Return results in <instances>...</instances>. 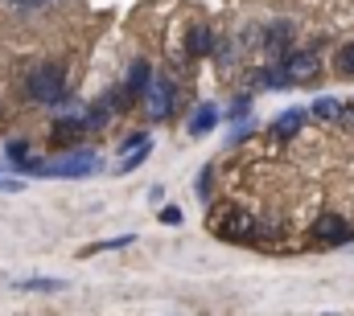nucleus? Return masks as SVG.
Returning <instances> with one entry per match:
<instances>
[{
	"instance_id": "1",
	"label": "nucleus",
	"mask_w": 354,
	"mask_h": 316,
	"mask_svg": "<svg viewBox=\"0 0 354 316\" xmlns=\"http://www.w3.org/2000/svg\"><path fill=\"white\" fill-rule=\"evenodd\" d=\"M21 90L37 107H62L71 99L66 95V66L62 62H37V66H29L25 79H21Z\"/></svg>"
},
{
	"instance_id": "2",
	"label": "nucleus",
	"mask_w": 354,
	"mask_h": 316,
	"mask_svg": "<svg viewBox=\"0 0 354 316\" xmlns=\"http://www.w3.org/2000/svg\"><path fill=\"white\" fill-rule=\"evenodd\" d=\"M206 226H210V235L223 238V242H252L256 230H260V218H256L252 210H243V206L218 201V206H210Z\"/></svg>"
},
{
	"instance_id": "3",
	"label": "nucleus",
	"mask_w": 354,
	"mask_h": 316,
	"mask_svg": "<svg viewBox=\"0 0 354 316\" xmlns=\"http://www.w3.org/2000/svg\"><path fill=\"white\" fill-rule=\"evenodd\" d=\"M103 164H99V152L91 148H75V152H62L58 160H41L37 177H58V181H83V177H95Z\"/></svg>"
},
{
	"instance_id": "4",
	"label": "nucleus",
	"mask_w": 354,
	"mask_h": 316,
	"mask_svg": "<svg viewBox=\"0 0 354 316\" xmlns=\"http://www.w3.org/2000/svg\"><path fill=\"white\" fill-rule=\"evenodd\" d=\"M280 62V70H284V82L288 86H309V82H317L322 75V58H317V50H288L284 58H276Z\"/></svg>"
},
{
	"instance_id": "5",
	"label": "nucleus",
	"mask_w": 354,
	"mask_h": 316,
	"mask_svg": "<svg viewBox=\"0 0 354 316\" xmlns=\"http://www.w3.org/2000/svg\"><path fill=\"white\" fill-rule=\"evenodd\" d=\"M145 99H149V115L153 119H174L177 111V86L169 75H153V82H149V90H145Z\"/></svg>"
},
{
	"instance_id": "6",
	"label": "nucleus",
	"mask_w": 354,
	"mask_h": 316,
	"mask_svg": "<svg viewBox=\"0 0 354 316\" xmlns=\"http://www.w3.org/2000/svg\"><path fill=\"white\" fill-rule=\"evenodd\" d=\"M313 238L326 242V246H346V242H354V226L342 214H322L313 222Z\"/></svg>"
},
{
	"instance_id": "7",
	"label": "nucleus",
	"mask_w": 354,
	"mask_h": 316,
	"mask_svg": "<svg viewBox=\"0 0 354 316\" xmlns=\"http://www.w3.org/2000/svg\"><path fill=\"white\" fill-rule=\"evenodd\" d=\"M83 136H87L83 111H75V115H62V119H54V128H50V148H75Z\"/></svg>"
},
{
	"instance_id": "8",
	"label": "nucleus",
	"mask_w": 354,
	"mask_h": 316,
	"mask_svg": "<svg viewBox=\"0 0 354 316\" xmlns=\"http://www.w3.org/2000/svg\"><path fill=\"white\" fill-rule=\"evenodd\" d=\"M264 50H268V58L276 62V58H284L288 50H292V25L288 21H276L272 29L264 33Z\"/></svg>"
},
{
	"instance_id": "9",
	"label": "nucleus",
	"mask_w": 354,
	"mask_h": 316,
	"mask_svg": "<svg viewBox=\"0 0 354 316\" xmlns=\"http://www.w3.org/2000/svg\"><path fill=\"white\" fill-rule=\"evenodd\" d=\"M17 292H29V296H54V292H66V279H54V275H29V279H12Z\"/></svg>"
},
{
	"instance_id": "10",
	"label": "nucleus",
	"mask_w": 354,
	"mask_h": 316,
	"mask_svg": "<svg viewBox=\"0 0 354 316\" xmlns=\"http://www.w3.org/2000/svg\"><path fill=\"white\" fill-rule=\"evenodd\" d=\"M185 50H189V58H206V54L214 50V33H210L206 25H194V29L185 33Z\"/></svg>"
},
{
	"instance_id": "11",
	"label": "nucleus",
	"mask_w": 354,
	"mask_h": 316,
	"mask_svg": "<svg viewBox=\"0 0 354 316\" xmlns=\"http://www.w3.org/2000/svg\"><path fill=\"white\" fill-rule=\"evenodd\" d=\"M214 124H218V107L214 103H198L194 115H189V136H206Z\"/></svg>"
},
{
	"instance_id": "12",
	"label": "nucleus",
	"mask_w": 354,
	"mask_h": 316,
	"mask_svg": "<svg viewBox=\"0 0 354 316\" xmlns=\"http://www.w3.org/2000/svg\"><path fill=\"white\" fill-rule=\"evenodd\" d=\"M301 124H305V107H288V111H280V115L272 119V132L288 140V136H297V132H301Z\"/></svg>"
},
{
	"instance_id": "13",
	"label": "nucleus",
	"mask_w": 354,
	"mask_h": 316,
	"mask_svg": "<svg viewBox=\"0 0 354 316\" xmlns=\"http://www.w3.org/2000/svg\"><path fill=\"white\" fill-rule=\"evenodd\" d=\"M149 82H153V66H149V62H132V70H128L124 86H128L132 95H145V90H149Z\"/></svg>"
},
{
	"instance_id": "14",
	"label": "nucleus",
	"mask_w": 354,
	"mask_h": 316,
	"mask_svg": "<svg viewBox=\"0 0 354 316\" xmlns=\"http://www.w3.org/2000/svg\"><path fill=\"white\" fill-rule=\"evenodd\" d=\"M322 124H338V111H342V103L338 99H330V95H322V99H313V107H309Z\"/></svg>"
},
{
	"instance_id": "15",
	"label": "nucleus",
	"mask_w": 354,
	"mask_h": 316,
	"mask_svg": "<svg viewBox=\"0 0 354 316\" xmlns=\"http://www.w3.org/2000/svg\"><path fill=\"white\" fill-rule=\"evenodd\" d=\"M149 152H153V148H149V140H145V144H136V148H128V152H124V160H120V168H115V172H136V168H140V164L149 160Z\"/></svg>"
},
{
	"instance_id": "16",
	"label": "nucleus",
	"mask_w": 354,
	"mask_h": 316,
	"mask_svg": "<svg viewBox=\"0 0 354 316\" xmlns=\"http://www.w3.org/2000/svg\"><path fill=\"white\" fill-rule=\"evenodd\" d=\"M136 242V235H115V238H103V242H95V246H87L83 255H103V250H124V246H132Z\"/></svg>"
},
{
	"instance_id": "17",
	"label": "nucleus",
	"mask_w": 354,
	"mask_h": 316,
	"mask_svg": "<svg viewBox=\"0 0 354 316\" xmlns=\"http://www.w3.org/2000/svg\"><path fill=\"white\" fill-rule=\"evenodd\" d=\"M334 66H338V75H342V79H354V41L338 46V54H334Z\"/></svg>"
},
{
	"instance_id": "18",
	"label": "nucleus",
	"mask_w": 354,
	"mask_h": 316,
	"mask_svg": "<svg viewBox=\"0 0 354 316\" xmlns=\"http://www.w3.org/2000/svg\"><path fill=\"white\" fill-rule=\"evenodd\" d=\"M4 157H8V164L12 160H25L29 157V140H21V136L17 140H4Z\"/></svg>"
},
{
	"instance_id": "19",
	"label": "nucleus",
	"mask_w": 354,
	"mask_h": 316,
	"mask_svg": "<svg viewBox=\"0 0 354 316\" xmlns=\"http://www.w3.org/2000/svg\"><path fill=\"white\" fill-rule=\"evenodd\" d=\"M161 222H165V226H181V210H177V206H165V210H161Z\"/></svg>"
},
{
	"instance_id": "20",
	"label": "nucleus",
	"mask_w": 354,
	"mask_h": 316,
	"mask_svg": "<svg viewBox=\"0 0 354 316\" xmlns=\"http://www.w3.org/2000/svg\"><path fill=\"white\" fill-rule=\"evenodd\" d=\"M248 107H252V99L243 95V99H235V103H231V111H227V115H231V119H239V115H248Z\"/></svg>"
},
{
	"instance_id": "21",
	"label": "nucleus",
	"mask_w": 354,
	"mask_h": 316,
	"mask_svg": "<svg viewBox=\"0 0 354 316\" xmlns=\"http://www.w3.org/2000/svg\"><path fill=\"white\" fill-rule=\"evenodd\" d=\"M145 140H149V132H132V136H128V140L120 144V157H124L128 148H136V144H145Z\"/></svg>"
},
{
	"instance_id": "22",
	"label": "nucleus",
	"mask_w": 354,
	"mask_h": 316,
	"mask_svg": "<svg viewBox=\"0 0 354 316\" xmlns=\"http://www.w3.org/2000/svg\"><path fill=\"white\" fill-rule=\"evenodd\" d=\"M334 128H346V132H354V107H342L338 111V124Z\"/></svg>"
},
{
	"instance_id": "23",
	"label": "nucleus",
	"mask_w": 354,
	"mask_h": 316,
	"mask_svg": "<svg viewBox=\"0 0 354 316\" xmlns=\"http://www.w3.org/2000/svg\"><path fill=\"white\" fill-rule=\"evenodd\" d=\"M206 189H210V168H202V177H198V193L206 197Z\"/></svg>"
},
{
	"instance_id": "24",
	"label": "nucleus",
	"mask_w": 354,
	"mask_h": 316,
	"mask_svg": "<svg viewBox=\"0 0 354 316\" xmlns=\"http://www.w3.org/2000/svg\"><path fill=\"white\" fill-rule=\"evenodd\" d=\"M0 189H4V177H0Z\"/></svg>"
}]
</instances>
